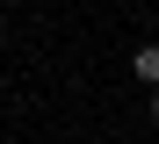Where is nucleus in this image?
I'll return each mask as SVG.
<instances>
[{"instance_id":"f03ea898","label":"nucleus","mask_w":159,"mask_h":144,"mask_svg":"<svg viewBox=\"0 0 159 144\" xmlns=\"http://www.w3.org/2000/svg\"><path fill=\"white\" fill-rule=\"evenodd\" d=\"M152 115H159V101H152Z\"/></svg>"},{"instance_id":"f257e3e1","label":"nucleus","mask_w":159,"mask_h":144,"mask_svg":"<svg viewBox=\"0 0 159 144\" xmlns=\"http://www.w3.org/2000/svg\"><path fill=\"white\" fill-rule=\"evenodd\" d=\"M138 79H159V50H138Z\"/></svg>"}]
</instances>
